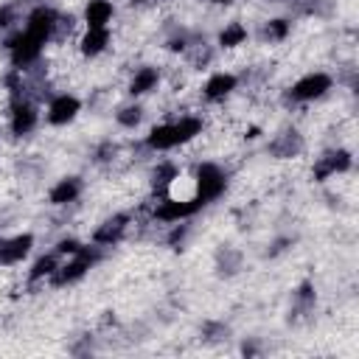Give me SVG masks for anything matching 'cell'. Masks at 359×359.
Here are the masks:
<instances>
[{
    "mask_svg": "<svg viewBox=\"0 0 359 359\" xmlns=\"http://www.w3.org/2000/svg\"><path fill=\"white\" fill-rule=\"evenodd\" d=\"M98 261H101V247H98V244H93V247L84 244L79 252L62 258L59 269L50 275V283H53L56 289H62V286H73V283H79V280H81Z\"/></svg>",
    "mask_w": 359,
    "mask_h": 359,
    "instance_id": "1",
    "label": "cell"
},
{
    "mask_svg": "<svg viewBox=\"0 0 359 359\" xmlns=\"http://www.w3.org/2000/svg\"><path fill=\"white\" fill-rule=\"evenodd\" d=\"M224 191H227V171L213 160L199 163L194 174V196L202 202V208L216 202Z\"/></svg>",
    "mask_w": 359,
    "mask_h": 359,
    "instance_id": "2",
    "label": "cell"
},
{
    "mask_svg": "<svg viewBox=\"0 0 359 359\" xmlns=\"http://www.w3.org/2000/svg\"><path fill=\"white\" fill-rule=\"evenodd\" d=\"M334 87V76L325 73V70H311L306 76H300L297 81H292V87L286 90V98L292 104H311V101H320L331 93Z\"/></svg>",
    "mask_w": 359,
    "mask_h": 359,
    "instance_id": "3",
    "label": "cell"
},
{
    "mask_svg": "<svg viewBox=\"0 0 359 359\" xmlns=\"http://www.w3.org/2000/svg\"><path fill=\"white\" fill-rule=\"evenodd\" d=\"M59 22H62L59 11H56L53 6L39 3V6H34V8L25 14V20H22V31H25L31 39H36L39 45H48V42L56 36Z\"/></svg>",
    "mask_w": 359,
    "mask_h": 359,
    "instance_id": "4",
    "label": "cell"
},
{
    "mask_svg": "<svg viewBox=\"0 0 359 359\" xmlns=\"http://www.w3.org/2000/svg\"><path fill=\"white\" fill-rule=\"evenodd\" d=\"M39 123V109L31 98H25V93L20 95H11V107H8V129L11 135L22 137V135H31Z\"/></svg>",
    "mask_w": 359,
    "mask_h": 359,
    "instance_id": "5",
    "label": "cell"
},
{
    "mask_svg": "<svg viewBox=\"0 0 359 359\" xmlns=\"http://www.w3.org/2000/svg\"><path fill=\"white\" fill-rule=\"evenodd\" d=\"M351 168H353V154L348 149H328L314 160L311 180L314 182H325V180H331L337 174H348Z\"/></svg>",
    "mask_w": 359,
    "mask_h": 359,
    "instance_id": "6",
    "label": "cell"
},
{
    "mask_svg": "<svg viewBox=\"0 0 359 359\" xmlns=\"http://www.w3.org/2000/svg\"><path fill=\"white\" fill-rule=\"evenodd\" d=\"M202 210V202L196 196L191 199H174V196H163L157 205H154V219L163 222V224H177V222H188L194 219L196 213Z\"/></svg>",
    "mask_w": 359,
    "mask_h": 359,
    "instance_id": "7",
    "label": "cell"
},
{
    "mask_svg": "<svg viewBox=\"0 0 359 359\" xmlns=\"http://www.w3.org/2000/svg\"><path fill=\"white\" fill-rule=\"evenodd\" d=\"M81 112V98L73 95V93H56L50 101H48V109H45V121L50 126H67L79 118Z\"/></svg>",
    "mask_w": 359,
    "mask_h": 359,
    "instance_id": "8",
    "label": "cell"
},
{
    "mask_svg": "<svg viewBox=\"0 0 359 359\" xmlns=\"http://www.w3.org/2000/svg\"><path fill=\"white\" fill-rule=\"evenodd\" d=\"M236 90H238V76L230 73V70H216V73H210V76L205 79V84H202V98H205L208 104H219V101L230 98Z\"/></svg>",
    "mask_w": 359,
    "mask_h": 359,
    "instance_id": "9",
    "label": "cell"
},
{
    "mask_svg": "<svg viewBox=\"0 0 359 359\" xmlns=\"http://www.w3.org/2000/svg\"><path fill=\"white\" fill-rule=\"evenodd\" d=\"M34 233H17L8 238H0V266L22 264L34 250Z\"/></svg>",
    "mask_w": 359,
    "mask_h": 359,
    "instance_id": "10",
    "label": "cell"
},
{
    "mask_svg": "<svg viewBox=\"0 0 359 359\" xmlns=\"http://www.w3.org/2000/svg\"><path fill=\"white\" fill-rule=\"evenodd\" d=\"M129 222H132L129 213H112V216H107V219L93 230V244H98V247H112V244H118V241L126 236Z\"/></svg>",
    "mask_w": 359,
    "mask_h": 359,
    "instance_id": "11",
    "label": "cell"
},
{
    "mask_svg": "<svg viewBox=\"0 0 359 359\" xmlns=\"http://www.w3.org/2000/svg\"><path fill=\"white\" fill-rule=\"evenodd\" d=\"M143 143H146V149H149V151H171V149H180V146H182V143H180V135H177L174 121L154 123V126L146 132Z\"/></svg>",
    "mask_w": 359,
    "mask_h": 359,
    "instance_id": "12",
    "label": "cell"
},
{
    "mask_svg": "<svg viewBox=\"0 0 359 359\" xmlns=\"http://www.w3.org/2000/svg\"><path fill=\"white\" fill-rule=\"evenodd\" d=\"M160 79H163L160 67H154V65H140V67L132 73V79H129V84H126V93H129L132 98H143V95H149L151 90H157Z\"/></svg>",
    "mask_w": 359,
    "mask_h": 359,
    "instance_id": "13",
    "label": "cell"
},
{
    "mask_svg": "<svg viewBox=\"0 0 359 359\" xmlns=\"http://www.w3.org/2000/svg\"><path fill=\"white\" fill-rule=\"evenodd\" d=\"M81 191H84L81 177L70 174V177H62V180H56V182L50 185V191H48V202L56 205V208H62V205L76 202V199L81 196Z\"/></svg>",
    "mask_w": 359,
    "mask_h": 359,
    "instance_id": "14",
    "label": "cell"
},
{
    "mask_svg": "<svg viewBox=\"0 0 359 359\" xmlns=\"http://www.w3.org/2000/svg\"><path fill=\"white\" fill-rule=\"evenodd\" d=\"M109 42H112L109 28H84V34L79 36V53L84 59H95L109 48Z\"/></svg>",
    "mask_w": 359,
    "mask_h": 359,
    "instance_id": "15",
    "label": "cell"
},
{
    "mask_svg": "<svg viewBox=\"0 0 359 359\" xmlns=\"http://www.w3.org/2000/svg\"><path fill=\"white\" fill-rule=\"evenodd\" d=\"M303 151V137L297 129H283L280 135H275L269 140V154L278 157V160H289V157H297Z\"/></svg>",
    "mask_w": 359,
    "mask_h": 359,
    "instance_id": "16",
    "label": "cell"
},
{
    "mask_svg": "<svg viewBox=\"0 0 359 359\" xmlns=\"http://www.w3.org/2000/svg\"><path fill=\"white\" fill-rule=\"evenodd\" d=\"M112 17H115L112 0H87L84 3V11H81L84 28H109Z\"/></svg>",
    "mask_w": 359,
    "mask_h": 359,
    "instance_id": "17",
    "label": "cell"
},
{
    "mask_svg": "<svg viewBox=\"0 0 359 359\" xmlns=\"http://www.w3.org/2000/svg\"><path fill=\"white\" fill-rule=\"evenodd\" d=\"M247 39H250V31H247V25H244L241 20H230V22H224V28L216 34V45L224 48V50H233V48L244 45Z\"/></svg>",
    "mask_w": 359,
    "mask_h": 359,
    "instance_id": "18",
    "label": "cell"
},
{
    "mask_svg": "<svg viewBox=\"0 0 359 359\" xmlns=\"http://www.w3.org/2000/svg\"><path fill=\"white\" fill-rule=\"evenodd\" d=\"M59 264H62V255H59L56 250L39 255V258L31 264V269H28V280H31V283H36V280H50V275L59 269Z\"/></svg>",
    "mask_w": 359,
    "mask_h": 359,
    "instance_id": "19",
    "label": "cell"
},
{
    "mask_svg": "<svg viewBox=\"0 0 359 359\" xmlns=\"http://www.w3.org/2000/svg\"><path fill=\"white\" fill-rule=\"evenodd\" d=\"M177 177H180V168H177L171 160H160V163L154 165V171H151V188H154L157 194H165V191L174 185Z\"/></svg>",
    "mask_w": 359,
    "mask_h": 359,
    "instance_id": "20",
    "label": "cell"
},
{
    "mask_svg": "<svg viewBox=\"0 0 359 359\" xmlns=\"http://www.w3.org/2000/svg\"><path fill=\"white\" fill-rule=\"evenodd\" d=\"M289 31H292V22L286 17H272L264 22V39L266 42H283L289 36Z\"/></svg>",
    "mask_w": 359,
    "mask_h": 359,
    "instance_id": "21",
    "label": "cell"
},
{
    "mask_svg": "<svg viewBox=\"0 0 359 359\" xmlns=\"http://www.w3.org/2000/svg\"><path fill=\"white\" fill-rule=\"evenodd\" d=\"M143 107L140 104H126V107H121L118 112H115V121H118V126H123V129H135V126H140L143 123Z\"/></svg>",
    "mask_w": 359,
    "mask_h": 359,
    "instance_id": "22",
    "label": "cell"
},
{
    "mask_svg": "<svg viewBox=\"0 0 359 359\" xmlns=\"http://www.w3.org/2000/svg\"><path fill=\"white\" fill-rule=\"evenodd\" d=\"M294 300H297L303 309H311L314 300H317V289H314V283H311V280H303V283L297 286V292H294Z\"/></svg>",
    "mask_w": 359,
    "mask_h": 359,
    "instance_id": "23",
    "label": "cell"
},
{
    "mask_svg": "<svg viewBox=\"0 0 359 359\" xmlns=\"http://www.w3.org/2000/svg\"><path fill=\"white\" fill-rule=\"evenodd\" d=\"M81 247H84V244H81L79 238H73V236H67V238H62V241H56V247H53V250H56V252H59L62 258H67V255H73V252H79Z\"/></svg>",
    "mask_w": 359,
    "mask_h": 359,
    "instance_id": "24",
    "label": "cell"
},
{
    "mask_svg": "<svg viewBox=\"0 0 359 359\" xmlns=\"http://www.w3.org/2000/svg\"><path fill=\"white\" fill-rule=\"evenodd\" d=\"M17 22V8L14 6H0V28H11Z\"/></svg>",
    "mask_w": 359,
    "mask_h": 359,
    "instance_id": "25",
    "label": "cell"
},
{
    "mask_svg": "<svg viewBox=\"0 0 359 359\" xmlns=\"http://www.w3.org/2000/svg\"><path fill=\"white\" fill-rule=\"evenodd\" d=\"M213 6H230V3H236V0H210Z\"/></svg>",
    "mask_w": 359,
    "mask_h": 359,
    "instance_id": "26",
    "label": "cell"
},
{
    "mask_svg": "<svg viewBox=\"0 0 359 359\" xmlns=\"http://www.w3.org/2000/svg\"><path fill=\"white\" fill-rule=\"evenodd\" d=\"M132 6H143V3H151V0H129Z\"/></svg>",
    "mask_w": 359,
    "mask_h": 359,
    "instance_id": "27",
    "label": "cell"
}]
</instances>
